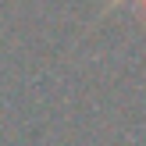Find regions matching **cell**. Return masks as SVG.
Masks as SVG:
<instances>
[{
	"mask_svg": "<svg viewBox=\"0 0 146 146\" xmlns=\"http://www.w3.org/2000/svg\"><path fill=\"white\" fill-rule=\"evenodd\" d=\"M121 4V0H118ZM125 4H132V7H139V14H146V0H125Z\"/></svg>",
	"mask_w": 146,
	"mask_h": 146,
	"instance_id": "cell-1",
	"label": "cell"
}]
</instances>
